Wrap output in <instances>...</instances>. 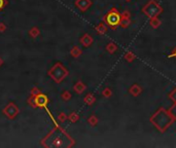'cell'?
I'll return each mask as SVG.
<instances>
[{
	"label": "cell",
	"mask_w": 176,
	"mask_h": 148,
	"mask_svg": "<svg viewBox=\"0 0 176 148\" xmlns=\"http://www.w3.org/2000/svg\"><path fill=\"white\" fill-rule=\"evenodd\" d=\"M150 122L159 130L160 132L164 133L171 124H173V120L168 114V111L164 108H161L150 117Z\"/></svg>",
	"instance_id": "obj_1"
},
{
	"label": "cell",
	"mask_w": 176,
	"mask_h": 148,
	"mask_svg": "<svg viewBox=\"0 0 176 148\" xmlns=\"http://www.w3.org/2000/svg\"><path fill=\"white\" fill-rule=\"evenodd\" d=\"M103 22L111 30H115L120 27V12L115 7H112L103 17Z\"/></svg>",
	"instance_id": "obj_2"
},
{
	"label": "cell",
	"mask_w": 176,
	"mask_h": 148,
	"mask_svg": "<svg viewBox=\"0 0 176 148\" xmlns=\"http://www.w3.org/2000/svg\"><path fill=\"white\" fill-rule=\"evenodd\" d=\"M163 11H164L163 6H161L155 0H149L142 7V14H144L149 19L153 17H159L161 14H163Z\"/></svg>",
	"instance_id": "obj_3"
},
{
	"label": "cell",
	"mask_w": 176,
	"mask_h": 148,
	"mask_svg": "<svg viewBox=\"0 0 176 148\" xmlns=\"http://www.w3.org/2000/svg\"><path fill=\"white\" fill-rule=\"evenodd\" d=\"M68 70L65 68L61 63H57L54 65V67L49 71V75L52 77L57 83H60L63 79L66 78V76L68 75Z\"/></svg>",
	"instance_id": "obj_4"
},
{
	"label": "cell",
	"mask_w": 176,
	"mask_h": 148,
	"mask_svg": "<svg viewBox=\"0 0 176 148\" xmlns=\"http://www.w3.org/2000/svg\"><path fill=\"white\" fill-rule=\"evenodd\" d=\"M3 113L5 114L9 119H12L17 116L18 113H19V108H18V106L16 104L9 103L5 108L3 109Z\"/></svg>",
	"instance_id": "obj_5"
},
{
	"label": "cell",
	"mask_w": 176,
	"mask_h": 148,
	"mask_svg": "<svg viewBox=\"0 0 176 148\" xmlns=\"http://www.w3.org/2000/svg\"><path fill=\"white\" fill-rule=\"evenodd\" d=\"M131 14L128 11H124L120 14V27L123 29H126L131 25Z\"/></svg>",
	"instance_id": "obj_6"
},
{
	"label": "cell",
	"mask_w": 176,
	"mask_h": 148,
	"mask_svg": "<svg viewBox=\"0 0 176 148\" xmlns=\"http://www.w3.org/2000/svg\"><path fill=\"white\" fill-rule=\"evenodd\" d=\"M34 102H35V106L46 107V104L49 103V99H47V97L46 95L38 94L34 97Z\"/></svg>",
	"instance_id": "obj_7"
},
{
	"label": "cell",
	"mask_w": 176,
	"mask_h": 148,
	"mask_svg": "<svg viewBox=\"0 0 176 148\" xmlns=\"http://www.w3.org/2000/svg\"><path fill=\"white\" fill-rule=\"evenodd\" d=\"M91 5H92L91 0H76V1H75V6L78 7L80 11H88Z\"/></svg>",
	"instance_id": "obj_8"
},
{
	"label": "cell",
	"mask_w": 176,
	"mask_h": 148,
	"mask_svg": "<svg viewBox=\"0 0 176 148\" xmlns=\"http://www.w3.org/2000/svg\"><path fill=\"white\" fill-rule=\"evenodd\" d=\"M80 44H82L84 47H89L92 46V43L94 42V39H93V37L91 36L90 34L85 33V35H82V38H80Z\"/></svg>",
	"instance_id": "obj_9"
},
{
	"label": "cell",
	"mask_w": 176,
	"mask_h": 148,
	"mask_svg": "<svg viewBox=\"0 0 176 148\" xmlns=\"http://www.w3.org/2000/svg\"><path fill=\"white\" fill-rule=\"evenodd\" d=\"M142 93V89L139 84L134 83L129 87V94L133 97H138Z\"/></svg>",
	"instance_id": "obj_10"
},
{
	"label": "cell",
	"mask_w": 176,
	"mask_h": 148,
	"mask_svg": "<svg viewBox=\"0 0 176 148\" xmlns=\"http://www.w3.org/2000/svg\"><path fill=\"white\" fill-rule=\"evenodd\" d=\"M73 90L77 93V94H82V93H84L85 90H87V86H85L84 82L79 80V81H77L76 83L74 84Z\"/></svg>",
	"instance_id": "obj_11"
},
{
	"label": "cell",
	"mask_w": 176,
	"mask_h": 148,
	"mask_svg": "<svg viewBox=\"0 0 176 148\" xmlns=\"http://www.w3.org/2000/svg\"><path fill=\"white\" fill-rule=\"evenodd\" d=\"M95 30H96V32L99 35H104V34H106V32L108 30V27H107V25L104 23V22H101V23L98 25V26H96Z\"/></svg>",
	"instance_id": "obj_12"
},
{
	"label": "cell",
	"mask_w": 176,
	"mask_h": 148,
	"mask_svg": "<svg viewBox=\"0 0 176 148\" xmlns=\"http://www.w3.org/2000/svg\"><path fill=\"white\" fill-rule=\"evenodd\" d=\"M149 25L152 26V28L158 29L161 26V25H162V22H161V20L158 17H152V19H150Z\"/></svg>",
	"instance_id": "obj_13"
},
{
	"label": "cell",
	"mask_w": 176,
	"mask_h": 148,
	"mask_svg": "<svg viewBox=\"0 0 176 148\" xmlns=\"http://www.w3.org/2000/svg\"><path fill=\"white\" fill-rule=\"evenodd\" d=\"M105 49H106V52H108V54L112 55V54H114V52L117 51V46L114 43V42H109V43L106 44V46H105Z\"/></svg>",
	"instance_id": "obj_14"
},
{
	"label": "cell",
	"mask_w": 176,
	"mask_h": 148,
	"mask_svg": "<svg viewBox=\"0 0 176 148\" xmlns=\"http://www.w3.org/2000/svg\"><path fill=\"white\" fill-rule=\"evenodd\" d=\"M168 114L171 117V119L173 120V122L176 121V103H173V105L167 110Z\"/></svg>",
	"instance_id": "obj_15"
},
{
	"label": "cell",
	"mask_w": 176,
	"mask_h": 148,
	"mask_svg": "<svg viewBox=\"0 0 176 148\" xmlns=\"http://www.w3.org/2000/svg\"><path fill=\"white\" fill-rule=\"evenodd\" d=\"M85 103L87 105H89V106H91V105L94 104L95 102H96V98H95L94 95L92 94V93H90V94H88L87 96L85 97Z\"/></svg>",
	"instance_id": "obj_16"
},
{
	"label": "cell",
	"mask_w": 176,
	"mask_h": 148,
	"mask_svg": "<svg viewBox=\"0 0 176 148\" xmlns=\"http://www.w3.org/2000/svg\"><path fill=\"white\" fill-rule=\"evenodd\" d=\"M82 54V49H80L79 46H73L71 49V51H70V55H71L73 58H78L80 55Z\"/></svg>",
	"instance_id": "obj_17"
},
{
	"label": "cell",
	"mask_w": 176,
	"mask_h": 148,
	"mask_svg": "<svg viewBox=\"0 0 176 148\" xmlns=\"http://www.w3.org/2000/svg\"><path fill=\"white\" fill-rule=\"evenodd\" d=\"M124 59H125V61L126 62H128V63H132L133 61H135V59H136V56L134 55V52H127L125 54V56H124Z\"/></svg>",
	"instance_id": "obj_18"
},
{
	"label": "cell",
	"mask_w": 176,
	"mask_h": 148,
	"mask_svg": "<svg viewBox=\"0 0 176 148\" xmlns=\"http://www.w3.org/2000/svg\"><path fill=\"white\" fill-rule=\"evenodd\" d=\"M88 122H89V124L92 125V127H96L98 124V122H99V119H98V117L96 115H91V116L88 118Z\"/></svg>",
	"instance_id": "obj_19"
},
{
	"label": "cell",
	"mask_w": 176,
	"mask_h": 148,
	"mask_svg": "<svg viewBox=\"0 0 176 148\" xmlns=\"http://www.w3.org/2000/svg\"><path fill=\"white\" fill-rule=\"evenodd\" d=\"M102 96L104 98H110L112 96V91L110 87H105L104 90H103L102 92Z\"/></svg>",
	"instance_id": "obj_20"
},
{
	"label": "cell",
	"mask_w": 176,
	"mask_h": 148,
	"mask_svg": "<svg viewBox=\"0 0 176 148\" xmlns=\"http://www.w3.org/2000/svg\"><path fill=\"white\" fill-rule=\"evenodd\" d=\"M68 118H69V120L71 122H76L77 120L79 119V116H78V114H77V113H75V112H72V113L68 116Z\"/></svg>",
	"instance_id": "obj_21"
},
{
	"label": "cell",
	"mask_w": 176,
	"mask_h": 148,
	"mask_svg": "<svg viewBox=\"0 0 176 148\" xmlns=\"http://www.w3.org/2000/svg\"><path fill=\"white\" fill-rule=\"evenodd\" d=\"M61 97L64 101H69V100L71 99V94H70L68 91H64L63 92V94L61 95Z\"/></svg>",
	"instance_id": "obj_22"
},
{
	"label": "cell",
	"mask_w": 176,
	"mask_h": 148,
	"mask_svg": "<svg viewBox=\"0 0 176 148\" xmlns=\"http://www.w3.org/2000/svg\"><path fill=\"white\" fill-rule=\"evenodd\" d=\"M168 97H169L170 100H172L173 103H176V87L172 90V92H171L170 94L168 95Z\"/></svg>",
	"instance_id": "obj_23"
},
{
	"label": "cell",
	"mask_w": 176,
	"mask_h": 148,
	"mask_svg": "<svg viewBox=\"0 0 176 148\" xmlns=\"http://www.w3.org/2000/svg\"><path fill=\"white\" fill-rule=\"evenodd\" d=\"M67 118H68V116H67V115L65 114V113H63V112H62V113H60L59 116H58V119H59L61 122H64Z\"/></svg>",
	"instance_id": "obj_24"
},
{
	"label": "cell",
	"mask_w": 176,
	"mask_h": 148,
	"mask_svg": "<svg viewBox=\"0 0 176 148\" xmlns=\"http://www.w3.org/2000/svg\"><path fill=\"white\" fill-rule=\"evenodd\" d=\"M38 34H39V31L37 28H33L31 31H30V35H31L32 37H37L38 36Z\"/></svg>",
	"instance_id": "obj_25"
},
{
	"label": "cell",
	"mask_w": 176,
	"mask_h": 148,
	"mask_svg": "<svg viewBox=\"0 0 176 148\" xmlns=\"http://www.w3.org/2000/svg\"><path fill=\"white\" fill-rule=\"evenodd\" d=\"M167 58H168V59H172V58H175V59H176V47H175L174 49H173L172 52H171V54Z\"/></svg>",
	"instance_id": "obj_26"
},
{
	"label": "cell",
	"mask_w": 176,
	"mask_h": 148,
	"mask_svg": "<svg viewBox=\"0 0 176 148\" xmlns=\"http://www.w3.org/2000/svg\"><path fill=\"white\" fill-rule=\"evenodd\" d=\"M31 94H32V95H33V96H36V95H38V94H40V92L38 91V89H37V87H35V89H33V90H32Z\"/></svg>",
	"instance_id": "obj_27"
},
{
	"label": "cell",
	"mask_w": 176,
	"mask_h": 148,
	"mask_svg": "<svg viewBox=\"0 0 176 148\" xmlns=\"http://www.w3.org/2000/svg\"><path fill=\"white\" fill-rule=\"evenodd\" d=\"M5 29H6L5 25H4L3 23L0 24V32H4V31H5Z\"/></svg>",
	"instance_id": "obj_28"
},
{
	"label": "cell",
	"mask_w": 176,
	"mask_h": 148,
	"mask_svg": "<svg viewBox=\"0 0 176 148\" xmlns=\"http://www.w3.org/2000/svg\"><path fill=\"white\" fill-rule=\"evenodd\" d=\"M6 2H5V0H0V9L2 8V7L4 6V4H5Z\"/></svg>",
	"instance_id": "obj_29"
},
{
	"label": "cell",
	"mask_w": 176,
	"mask_h": 148,
	"mask_svg": "<svg viewBox=\"0 0 176 148\" xmlns=\"http://www.w3.org/2000/svg\"><path fill=\"white\" fill-rule=\"evenodd\" d=\"M2 63H3V61H2V59H1V58H0V66H1V65H2Z\"/></svg>",
	"instance_id": "obj_30"
},
{
	"label": "cell",
	"mask_w": 176,
	"mask_h": 148,
	"mask_svg": "<svg viewBox=\"0 0 176 148\" xmlns=\"http://www.w3.org/2000/svg\"><path fill=\"white\" fill-rule=\"evenodd\" d=\"M125 1H127V2H131L132 0H125Z\"/></svg>",
	"instance_id": "obj_31"
}]
</instances>
